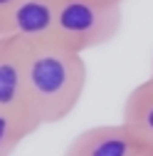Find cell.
<instances>
[{"label":"cell","mask_w":153,"mask_h":156,"mask_svg":"<svg viewBox=\"0 0 153 156\" xmlns=\"http://www.w3.org/2000/svg\"><path fill=\"white\" fill-rule=\"evenodd\" d=\"M87 87V65L79 52L54 40L27 45L25 107L37 126L57 124L76 109Z\"/></svg>","instance_id":"1"},{"label":"cell","mask_w":153,"mask_h":156,"mask_svg":"<svg viewBox=\"0 0 153 156\" xmlns=\"http://www.w3.org/2000/svg\"><path fill=\"white\" fill-rule=\"evenodd\" d=\"M121 30L119 0H57L52 40L84 55L111 42Z\"/></svg>","instance_id":"2"},{"label":"cell","mask_w":153,"mask_h":156,"mask_svg":"<svg viewBox=\"0 0 153 156\" xmlns=\"http://www.w3.org/2000/svg\"><path fill=\"white\" fill-rule=\"evenodd\" d=\"M151 151L141 144L121 122L119 124H101L76 134L67 146L64 156H146Z\"/></svg>","instance_id":"3"},{"label":"cell","mask_w":153,"mask_h":156,"mask_svg":"<svg viewBox=\"0 0 153 156\" xmlns=\"http://www.w3.org/2000/svg\"><path fill=\"white\" fill-rule=\"evenodd\" d=\"M54 15H57V0H17L5 20L3 35L15 37L25 45L52 40Z\"/></svg>","instance_id":"4"},{"label":"cell","mask_w":153,"mask_h":156,"mask_svg":"<svg viewBox=\"0 0 153 156\" xmlns=\"http://www.w3.org/2000/svg\"><path fill=\"white\" fill-rule=\"evenodd\" d=\"M25 55L27 45L15 37H0V109L25 112Z\"/></svg>","instance_id":"5"},{"label":"cell","mask_w":153,"mask_h":156,"mask_svg":"<svg viewBox=\"0 0 153 156\" xmlns=\"http://www.w3.org/2000/svg\"><path fill=\"white\" fill-rule=\"evenodd\" d=\"M121 124L141 144L153 149V74L138 87H133L124 102Z\"/></svg>","instance_id":"6"},{"label":"cell","mask_w":153,"mask_h":156,"mask_svg":"<svg viewBox=\"0 0 153 156\" xmlns=\"http://www.w3.org/2000/svg\"><path fill=\"white\" fill-rule=\"evenodd\" d=\"M37 122L25 112H3L0 109V156H12L27 136H32Z\"/></svg>","instance_id":"7"},{"label":"cell","mask_w":153,"mask_h":156,"mask_svg":"<svg viewBox=\"0 0 153 156\" xmlns=\"http://www.w3.org/2000/svg\"><path fill=\"white\" fill-rule=\"evenodd\" d=\"M17 0H0V35H3V27H5V20H8V15L10 10L15 8Z\"/></svg>","instance_id":"8"},{"label":"cell","mask_w":153,"mask_h":156,"mask_svg":"<svg viewBox=\"0 0 153 156\" xmlns=\"http://www.w3.org/2000/svg\"><path fill=\"white\" fill-rule=\"evenodd\" d=\"M146 156H153V149H151V151H146Z\"/></svg>","instance_id":"9"},{"label":"cell","mask_w":153,"mask_h":156,"mask_svg":"<svg viewBox=\"0 0 153 156\" xmlns=\"http://www.w3.org/2000/svg\"><path fill=\"white\" fill-rule=\"evenodd\" d=\"M151 74H153V60H151Z\"/></svg>","instance_id":"10"},{"label":"cell","mask_w":153,"mask_h":156,"mask_svg":"<svg viewBox=\"0 0 153 156\" xmlns=\"http://www.w3.org/2000/svg\"><path fill=\"white\" fill-rule=\"evenodd\" d=\"M119 3H124V0H119Z\"/></svg>","instance_id":"11"},{"label":"cell","mask_w":153,"mask_h":156,"mask_svg":"<svg viewBox=\"0 0 153 156\" xmlns=\"http://www.w3.org/2000/svg\"><path fill=\"white\" fill-rule=\"evenodd\" d=\"M0 37H3V35H0Z\"/></svg>","instance_id":"12"}]
</instances>
